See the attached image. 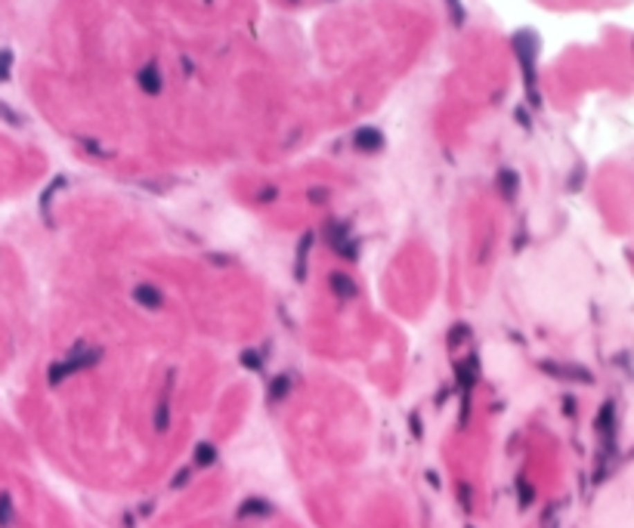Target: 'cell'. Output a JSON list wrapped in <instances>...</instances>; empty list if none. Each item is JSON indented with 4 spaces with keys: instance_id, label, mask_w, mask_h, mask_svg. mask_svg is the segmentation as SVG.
<instances>
[{
    "instance_id": "1",
    "label": "cell",
    "mask_w": 634,
    "mask_h": 528,
    "mask_svg": "<svg viewBox=\"0 0 634 528\" xmlns=\"http://www.w3.org/2000/svg\"><path fill=\"white\" fill-rule=\"evenodd\" d=\"M511 47L520 59V68H523V77H526V93H529V102L538 109V90H536V56H538V37L532 31H517L511 37Z\"/></svg>"
},
{
    "instance_id": "2",
    "label": "cell",
    "mask_w": 634,
    "mask_h": 528,
    "mask_svg": "<svg viewBox=\"0 0 634 528\" xmlns=\"http://www.w3.org/2000/svg\"><path fill=\"white\" fill-rule=\"evenodd\" d=\"M99 355H102V352H99V346H87V343H78V346L69 352V359L56 361V365L50 368V384L59 386L65 377H71L75 371H84V368L96 365Z\"/></svg>"
},
{
    "instance_id": "3",
    "label": "cell",
    "mask_w": 634,
    "mask_h": 528,
    "mask_svg": "<svg viewBox=\"0 0 634 528\" xmlns=\"http://www.w3.org/2000/svg\"><path fill=\"white\" fill-rule=\"evenodd\" d=\"M541 371H547L551 377H560V380H576V384H591V374L588 368H579V365H557V361H541Z\"/></svg>"
},
{
    "instance_id": "4",
    "label": "cell",
    "mask_w": 634,
    "mask_h": 528,
    "mask_svg": "<svg viewBox=\"0 0 634 528\" xmlns=\"http://www.w3.org/2000/svg\"><path fill=\"white\" fill-rule=\"evenodd\" d=\"M455 377H458V386H461V393H471L473 384L480 380V359L477 355H467V359H461L458 365H455Z\"/></svg>"
},
{
    "instance_id": "5",
    "label": "cell",
    "mask_w": 634,
    "mask_h": 528,
    "mask_svg": "<svg viewBox=\"0 0 634 528\" xmlns=\"http://www.w3.org/2000/svg\"><path fill=\"white\" fill-rule=\"evenodd\" d=\"M136 84H140V90H143V93H149V96L161 93V90H164V77H161V71H158V62L143 65L140 75H136Z\"/></svg>"
},
{
    "instance_id": "6",
    "label": "cell",
    "mask_w": 634,
    "mask_h": 528,
    "mask_svg": "<svg viewBox=\"0 0 634 528\" xmlns=\"http://www.w3.org/2000/svg\"><path fill=\"white\" fill-rule=\"evenodd\" d=\"M353 142L359 151H381L384 149V133L378 127H362V130H356Z\"/></svg>"
},
{
    "instance_id": "7",
    "label": "cell",
    "mask_w": 634,
    "mask_h": 528,
    "mask_svg": "<svg viewBox=\"0 0 634 528\" xmlns=\"http://www.w3.org/2000/svg\"><path fill=\"white\" fill-rule=\"evenodd\" d=\"M134 300L146 309H161L164 306V294L155 285H136L134 287Z\"/></svg>"
},
{
    "instance_id": "8",
    "label": "cell",
    "mask_w": 634,
    "mask_h": 528,
    "mask_svg": "<svg viewBox=\"0 0 634 528\" xmlns=\"http://www.w3.org/2000/svg\"><path fill=\"white\" fill-rule=\"evenodd\" d=\"M328 285H332V290L341 296V300H353L356 294H359V287H356V281L350 279V275H343V272H332V279H328Z\"/></svg>"
},
{
    "instance_id": "9",
    "label": "cell",
    "mask_w": 634,
    "mask_h": 528,
    "mask_svg": "<svg viewBox=\"0 0 634 528\" xmlns=\"http://www.w3.org/2000/svg\"><path fill=\"white\" fill-rule=\"evenodd\" d=\"M309 247H313V232H307L297 244V263H294V275L297 279H307V256H309Z\"/></svg>"
},
{
    "instance_id": "10",
    "label": "cell",
    "mask_w": 634,
    "mask_h": 528,
    "mask_svg": "<svg viewBox=\"0 0 634 528\" xmlns=\"http://www.w3.org/2000/svg\"><path fill=\"white\" fill-rule=\"evenodd\" d=\"M328 244H332L334 250H341L343 244L350 241V223H338V220H332L328 223Z\"/></svg>"
},
{
    "instance_id": "11",
    "label": "cell",
    "mask_w": 634,
    "mask_h": 528,
    "mask_svg": "<svg viewBox=\"0 0 634 528\" xmlns=\"http://www.w3.org/2000/svg\"><path fill=\"white\" fill-rule=\"evenodd\" d=\"M251 516H269V504L260 498H248L244 504L239 507V519H251Z\"/></svg>"
},
{
    "instance_id": "12",
    "label": "cell",
    "mask_w": 634,
    "mask_h": 528,
    "mask_svg": "<svg viewBox=\"0 0 634 528\" xmlns=\"http://www.w3.org/2000/svg\"><path fill=\"white\" fill-rule=\"evenodd\" d=\"M16 525V504L6 491H0V528H12Z\"/></svg>"
},
{
    "instance_id": "13",
    "label": "cell",
    "mask_w": 634,
    "mask_h": 528,
    "mask_svg": "<svg viewBox=\"0 0 634 528\" xmlns=\"http://www.w3.org/2000/svg\"><path fill=\"white\" fill-rule=\"evenodd\" d=\"M498 192L505 195L507 201L517 195V173H514V170H501L498 173Z\"/></svg>"
},
{
    "instance_id": "14",
    "label": "cell",
    "mask_w": 634,
    "mask_h": 528,
    "mask_svg": "<svg viewBox=\"0 0 634 528\" xmlns=\"http://www.w3.org/2000/svg\"><path fill=\"white\" fill-rule=\"evenodd\" d=\"M217 460V448L210 442H198L195 445V466H210Z\"/></svg>"
},
{
    "instance_id": "15",
    "label": "cell",
    "mask_w": 634,
    "mask_h": 528,
    "mask_svg": "<svg viewBox=\"0 0 634 528\" xmlns=\"http://www.w3.org/2000/svg\"><path fill=\"white\" fill-rule=\"evenodd\" d=\"M288 393H291V377H288V374H279V377L273 380V386H269V399L282 402Z\"/></svg>"
},
{
    "instance_id": "16",
    "label": "cell",
    "mask_w": 634,
    "mask_h": 528,
    "mask_svg": "<svg viewBox=\"0 0 634 528\" xmlns=\"http://www.w3.org/2000/svg\"><path fill=\"white\" fill-rule=\"evenodd\" d=\"M62 186H65V180H62V176H56V180H53V186L41 195V210H44V216H47V223L53 220V216H50V201H53V192H56V189H62Z\"/></svg>"
},
{
    "instance_id": "17",
    "label": "cell",
    "mask_w": 634,
    "mask_h": 528,
    "mask_svg": "<svg viewBox=\"0 0 634 528\" xmlns=\"http://www.w3.org/2000/svg\"><path fill=\"white\" fill-rule=\"evenodd\" d=\"M467 337H471V328H467V325H455L452 331H449V346H458V343H464Z\"/></svg>"
},
{
    "instance_id": "18",
    "label": "cell",
    "mask_w": 634,
    "mask_h": 528,
    "mask_svg": "<svg viewBox=\"0 0 634 528\" xmlns=\"http://www.w3.org/2000/svg\"><path fill=\"white\" fill-rule=\"evenodd\" d=\"M155 430L164 433L167 430V399L158 402V411H155Z\"/></svg>"
},
{
    "instance_id": "19",
    "label": "cell",
    "mask_w": 634,
    "mask_h": 528,
    "mask_svg": "<svg viewBox=\"0 0 634 528\" xmlns=\"http://www.w3.org/2000/svg\"><path fill=\"white\" fill-rule=\"evenodd\" d=\"M606 426H613V405H604V408H600L597 430H600V433H606Z\"/></svg>"
},
{
    "instance_id": "20",
    "label": "cell",
    "mask_w": 634,
    "mask_h": 528,
    "mask_svg": "<svg viewBox=\"0 0 634 528\" xmlns=\"http://www.w3.org/2000/svg\"><path fill=\"white\" fill-rule=\"evenodd\" d=\"M10 65H12V53L10 50H0V81L10 77Z\"/></svg>"
},
{
    "instance_id": "21",
    "label": "cell",
    "mask_w": 634,
    "mask_h": 528,
    "mask_svg": "<svg viewBox=\"0 0 634 528\" xmlns=\"http://www.w3.org/2000/svg\"><path fill=\"white\" fill-rule=\"evenodd\" d=\"M517 488H520V507H529V504H532V488H529V482L520 479Z\"/></svg>"
},
{
    "instance_id": "22",
    "label": "cell",
    "mask_w": 634,
    "mask_h": 528,
    "mask_svg": "<svg viewBox=\"0 0 634 528\" xmlns=\"http://www.w3.org/2000/svg\"><path fill=\"white\" fill-rule=\"evenodd\" d=\"M446 3H449V12H452V22H455V25L464 22V10H461L458 0H446Z\"/></svg>"
},
{
    "instance_id": "23",
    "label": "cell",
    "mask_w": 634,
    "mask_h": 528,
    "mask_svg": "<svg viewBox=\"0 0 634 528\" xmlns=\"http://www.w3.org/2000/svg\"><path fill=\"white\" fill-rule=\"evenodd\" d=\"M189 476H192V470H189V466H183V470L174 476V482H170V485H174V488H183V485L189 482Z\"/></svg>"
},
{
    "instance_id": "24",
    "label": "cell",
    "mask_w": 634,
    "mask_h": 528,
    "mask_svg": "<svg viewBox=\"0 0 634 528\" xmlns=\"http://www.w3.org/2000/svg\"><path fill=\"white\" fill-rule=\"evenodd\" d=\"M242 361L251 368V371H260V359H257V352H242Z\"/></svg>"
},
{
    "instance_id": "25",
    "label": "cell",
    "mask_w": 634,
    "mask_h": 528,
    "mask_svg": "<svg viewBox=\"0 0 634 528\" xmlns=\"http://www.w3.org/2000/svg\"><path fill=\"white\" fill-rule=\"evenodd\" d=\"M458 498L464 500V510H471V488H467V485H461V488H458Z\"/></svg>"
},
{
    "instance_id": "26",
    "label": "cell",
    "mask_w": 634,
    "mask_h": 528,
    "mask_svg": "<svg viewBox=\"0 0 634 528\" xmlns=\"http://www.w3.org/2000/svg\"><path fill=\"white\" fill-rule=\"evenodd\" d=\"M0 117H6L10 124H19V115H12V111L6 109V105H0Z\"/></svg>"
},
{
    "instance_id": "27",
    "label": "cell",
    "mask_w": 634,
    "mask_h": 528,
    "mask_svg": "<svg viewBox=\"0 0 634 528\" xmlns=\"http://www.w3.org/2000/svg\"><path fill=\"white\" fill-rule=\"evenodd\" d=\"M325 189H313V192H309V198H313V201H325Z\"/></svg>"
},
{
    "instance_id": "28",
    "label": "cell",
    "mask_w": 634,
    "mask_h": 528,
    "mask_svg": "<svg viewBox=\"0 0 634 528\" xmlns=\"http://www.w3.org/2000/svg\"><path fill=\"white\" fill-rule=\"evenodd\" d=\"M275 198V189H266V192H260V201H273Z\"/></svg>"
}]
</instances>
